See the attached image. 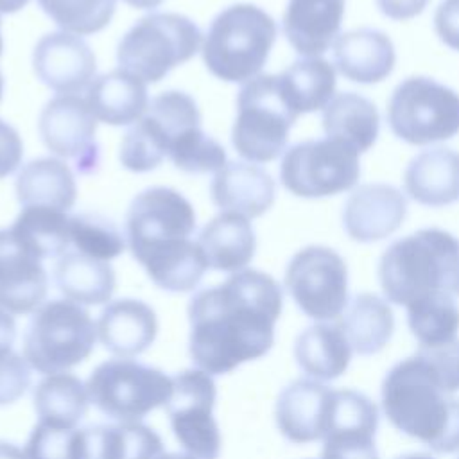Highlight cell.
I'll list each match as a JSON object with an SVG mask.
<instances>
[{"label": "cell", "instance_id": "cell-1", "mask_svg": "<svg viewBox=\"0 0 459 459\" xmlns=\"http://www.w3.org/2000/svg\"><path fill=\"white\" fill-rule=\"evenodd\" d=\"M283 290L267 273L242 269L197 290L188 303V351L208 375H226L264 357L274 344Z\"/></svg>", "mask_w": 459, "mask_h": 459}, {"label": "cell", "instance_id": "cell-2", "mask_svg": "<svg viewBox=\"0 0 459 459\" xmlns=\"http://www.w3.org/2000/svg\"><path fill=\"white\" fill-rule=\"evenodd\" d=\"M459 339L420 346L382 380V409L400 432L437 454L459 452Z\"/></svg>", "mask_w": 459, "mask_h": 459}, {"label": "cell", "instance_id": "cell-3", "mask_svg": "<svg viewBox=\"0 0 459 459\" xmlns=\"http://www.w3.org/2000/svg\"><path fill=\"white\" fill-rule=\"evenodd\" d=\"M195 231V212L186 197L167 186H151L134 195L126 215V237L136 262L169 292L194 290L208 262Z\"/></svg>", "mask_w": 459, "mask_h": 459}, {"label": "cell", "instance_id": "cell-4", "mask_svg": "<svg viewBox=\"0 0 459 459\" xmlns=\"http://www.w3.org/2000/svg\"><path fill=\"white\" fill-rule=\"evenodd\" d=\"M378 280L385 298L402 307L432 292L459 296V238L423 228L394 240L380 256Z\"/></svg>", "mask_w": 459, "mask_h": 459}, {"label": "cell", "instance_id": "cell-5", "mask_svg": "<svg viewBox=\"0 0 459 459\" xmlns=\"http://www.w3.org/2000/svg\"><path fill=\"white\" fill-rule=\"evenodd\" d=\"M276 22L253 4H235L210 23L203 59L206 68L226 82H247L264 68L276 41Z\"/></svg>", "mask_w": 459, "mask_h": 459}, {"label": "cell", "instance_id": "cell-6", "mask_svg": "<svg viewBox=\"0 0 459 459\" xmlns=\"http://www.w3.org/2000/svg\"><path fill=\"white\" fill-rule=\"evenodd\" d=\"M97 323L82 305L70 299L45 301L32 312L23 335V357L43 375L66 373L95 348Z\"/></svg>", "mask_w": 459, "mask_h": 459}, {"label": "cell", "instance_id": "cell-7", "mask_svg": "<svg viewBox=\"0 0 459 459\" xmlns=\"http://www.w3.org/2000/svg\"><path fill=\"white\" fill-rule=\"evenodd\" d=\"M203 36L185 14L152 13L138 20L120 39L117 59L120 68L145 82L161 81L172 68L192 59Z\"/></svg>", "mask_w": 459, "mask_h": 459}, {"label": "cell", "instance_id": "cell-8", "mask_svg": "<svg viewBox=\"0 0 459 459\" xmlns=\"http://www.w3.org/2000/svg\"><path fill=\"white\" fill-rule=\"evenodd\" d=\"M296 118L281 95L278 75L260 74L238 91L231 143L247 161H273L285 151Z\"/></svg>", "mask_w": 459, "mask_h": 459}, {"label": "cell", "instance_id": "cell-9", "mask_svg": "<svg viewBox=\"0 0 459 459\" xmlns=\"http://www.w3.org/2000/svg\"><path fill=\"white\" fill-rule=\"evenodd\" d=\"M90 403L115 421H140L165 407L172 394V377L133 359L100 362L86 380Z\"/></svg>", "mask_w": 459, "mask_h": 459}, {"label": "cell", "instance_id": "cell-10", "mask_svg": "<svg viewBox=\"0 0 459 459\" xmlns=\"http://www.w3.org/2000/svg\"><path fill=\"white\" fill-rule=\"evenodd\" d=\"M391 131L411 145L450 140L459 133V93L430 77H407L387 102Z\"/></svg>", "mask_w": 459, "mask_h": 459}, {"label": "cell", "instance_id": "cell-11", "mask_svg": "<svg viewBox=\"0 0 459 459\" xmlns=\"http://www.w3.org/2000/svg\"><path fill=\"white\" fill-rule=\"evenodd\" d=\"M359 176V152L328 136L289 147L280 163L281 185L308 199L346 192L357 185Z\"/></svg>", "mask_w": 459, "mask_h": 459}, {"label": "cell", "instance_id": "cell-12", "mask_svg": "<svg viewBox=\"0 0 459 459\" xmlns=\"http://www.w3.org/2000/svg\"><path fill=\"white\" fill-rule=\"evenodd\" d=\"M195 126H201L195 100L185 91H163L149 102L143 117L124 134L120 163L131 172H149L169 156L170 143Z\"/></svg>", "mask_w": 459, "mask_h": 459}, {"label": "cell", "instance_id": "cell-13", "mask_svg": "<svg viewBox=\"0 0 459 459\" xmlns=\"http://www.w3.org/2000/svg\"><path fill=\"white\" fill-rule=\"evenodd\" d=\"M285 289L298 308L319 323L337 319L348 307V267L326 246L299 249L285 269Z\"/></svg>", "mask_w": 459, "mask_h": 459}, {"label": "cell", "instance_id": "cell-14", "mask_svg": "<svg viewBox=\"0 0 459 459\" xmlns=\"http://www.w3.org/2000/svg\"><path fill=\"white\" fill-rule=\"evenodd\" d=\"M217 389L212 375L195 368L172 377V394L165 405L176 441L197 459H219L221 430L213 418Z\"/></svg>", "mask_w": 459, "mask_h": 459}, {"label": "cell", "instance_id": "cell-15", "mask_svg": "<svg viewBox=\"0 0 459 459\" xmlns=\"http://www.w3.org/2000/svg\"><path fill=\"white\" fill-rule=\"evenodd\" d=\"M45 147L75 161L79 172H91L99 163L95 142L97 118L86 99L79 95H57L45 104L38 122Z\"/></svg>", "mask_w": 459, "mask_h": 459}, {"label": "cell", "instance_id": "cell-16", "mask_svg": "<svg viewBox=\"0 0 459 459\" xmlns=\"http://www.w3.org/2000/svg\"><path fill=\"white\" fill-rule=\"evenodd\" d=\"M335 389L312 378H298L285 385L274 405L280 434L296 445L325 439L330 430Z\"/></svg>", "mask_w": 459, "mask_h": 459}, {"label": "cell", "instance_id": "cell-17", "mask_svg": "<svg viewBox=\"0 0 459 459\" xmlns=\"http://www.w3.org/2000/svg\"><path fill=\"white\" fill-rule=\"evenodd\" d=\"M32 66L38 79L59 95H75L90 88L97 72L90 45L65 30L45 34L36 43Z\"/></svg>", "mask_w": 459, "mask_h": 459}, {"label": "cell", "instance_id": "cell-18", "mask_svg": "<svg viewBox=\"0 0 459 459\" xmlns=\"http://www.w3.org/2000/svg\"><path fill=\"white\" fill-rule=\"evenodd\" d=\"M48 276L41 258L11 228L0 230V307L11 314H30L43 305Z\"/></svg>", "mask_w": 459, "mask_h": 459}, {"label": "cell", "instance_id": "cell-19", "mask_svg": "<svg viewBox=\"0 0 459 459\" xmlns=\"http://www.w3.org/2000/svg\"><path fill=\"white\" fill-rule=\"evenodd\" d=\"M407 215V197L393 185L357 186L342 206V226L357 242H377L394 233Z\"/></svg>", "mask_w": 459, "mask_h": 459}, {"label": "cell", "instance_id": "cell-20", "mask_svg": "<svg viewBox=\"0 0 459 459\" xmlns=\"http://www.w3.org/2000/svg\"><path fill=\"white\" fill-rule=\"evenodd\" d=\"M158 317L142 299L122 298L108 303L97 319V339L115 357L131 359L154 342Z\"/></svg>", "mask_w": 459, "mask_h": 459}, {"label": "cell", "instance_id": "cell-21", "mask_svg": "<svg viewBox=\"0 0 459 459\" xmlns=\"http://www.w3.org/2000/svg\"><path fill=\"white\" fill-rule=\"evenodd\" d=\"M346 0H289L281 29L290 47L305 56L317 57L339 36Z\"/></svg>", "mask_w": 459, "mask_h": 459}, {"label": "cell", "instance_id": "cell-22", "mask_svg": "<svg viewBox=\"0 0 459 459\" xmlns=\"http://www.w3.org/2000/svg\"><path fill=\"white\" fill-rule=\"evenodd\" d=\"M210 194L221 210L255 219L273 206L276 186L271 174L262 167L230 161L215 172Z\"/></svg>", "mask_w": 459, "mask_h": 459}, {"label": "cell", "instance_id": "cell-23", "mask_svg": "<svg viewBox=\"0 0 459 459\" xmlns=\"http://www.w3.org/2000/svg\"><path fill=\"white\" fill-rule=\"evenodd\" d=\"M335 68L353 82L375 84L394 68L396 54L391 38L378 29H355L333 41Z\"/></svg>", "mask_w": 459, "mask_h": 459}, {"label": "cell", "instance_id": "cell-24", "mask_svg": "<svg viewBox=\"0 0 459 459\" xmlns=\"http://www.w3.org/2000/svg\"><path fill=\"white\" fill-rule=\"evenodd\" d=\"M403 188L411 199L432 208L459 201V152L446 147L421 151L403 172Z\"/></svg>", "mask_w": 459, "mask_h": 459}, {"label": "cell", "instance_id": "cell-25", "mask_svg": "<svg viewBox=\"0 0 459 459\" xmlns=\"http://www.w3.org/2000/svg\"><path fill=\"white\" fill-rule=\"evenodd\" d=\"M86 102L97 120L109 126H127L140 120L147 111V86L140 77L118 68L93 79Z\"/></svg>", "mask_w": 459, "mask_h": 459}, {"label": "cell", "instance_id": "cell-26", "mask_svg": "<svg viewBox=\"0 0 459 459\" xmlns=\"http://www.w3.org/2000/svg\"><path fill=\"white\" fill-rule=\"evenodd\" d=\"M208 267L224 273L246 269L256 249L255 230L247 217L235 212H222L213 217L197 238Z\"/></svg>", "mask_w": 459, "mask_h": 459}, {"label": "cell", "instance_id": "cell-27", "mask_svg": "<svg viewBox=\"0 0 459 459\" xmlns=\"http://www.w3.org/2000/svg\"><path fill=\"white\" fill-rule=\"evenodd\" d=\"M81 430V459H158L163 454L160 434L140 421L93 425Z\"/></svg>", "mask_w": 459, "mask_h": 459}, {"label": "cell", "instance_id": "cell-28", "mask_svg": "<svg viewBox=\"0 0 459 459\" xmlns=\"http://www.w3.org/2000/svg\"><path fill=\"white\" fill-rule=\"evenodd\" d=\"M351 344L339 323H316L294 341V359L312 380H335L350 366Z\"/></svg>", "mask_w": 459, "mask_h": 459}, {"label": "cell", "instance_id": "cell-29", "mask_svg": "<svg viewBox=\"0 0 459 459\" xmlns=\"http://www.w3.org/2000/svg\"><path fill=\"white\" fill-rule=\"evenodd\" d=\"M16 197L23 208L41 206L66 212L77 197L74 172L56 158L32 160L18 172Z\"/></svg>", "mask_w": 459, "mask_h": 459}, {"label": "cell", "instance_id": "cell-30", "mask_svg": "<svg viewBox=\"0 0 459 459\" xmlns=\"http://www.w3.org/2000/svg\"><path fill=\"white\" fill-rule=\"evenodd\" d=\"M321 122L328 138L350 145L359 154L373 147L380 129L377 106L355 91L333 95L323 109Z\"/></svg>", "mask_w": 459, "mask_h": 459}, {"label": "cell", "instance_id": "cell-31", "mask_svg": "<svg viewBox=\"0 0 459 459\" xmlns=\"http://www.w3.org/2000/svg\"><path fill=\"white\" fill-rule=\"evenodd\" d=\"M54 281L59 292L74 303L102 305L113 296L115 271L104 260L66 251L54 265Z\"/></svg>", "mask_w": 459, "mask_h": 459}, {"label": "cell", "instance_id": "cell-32", "mask_svg": "<svg viewBox=\"0 0 459 459\" xmlns=\"http://www.w3.org/2000/svg\"><path fill=\"white\" fill-rule=\"evenodd\" d=\"M280 90L299 117L325 109L335 93V68L321 57H303L278 74Z\"/></svg>", "mask_w": 459, "mask_h": 459}, {"label": "cell", "instance_id": "cell-33", "mask_svg": "<svg viewBox=\"0 0 459 459\" xmlns=\"http://www.w3.org/2000/svg\"><path fill=\"white\" fill-rule=\"evenodd\" d=\"M32 403L39 423L61 429H75L88 412L86 384L72 373L45 375L32 393Z\"/></svg>", "mask_w": 459, "mask_h": 459}, {"label": "cell", "instance_id": "cell-34", "mask_svg": "<svg viewBox=\"0 0 459 459\" xmlns=\"http://www.w3.org/2000/svg\"><path fill=\"white\" fill-rule=\"evenodd\" d=\"M339 325L355 353L375 355L391 341L394 316L385 299L371 292H362L351 299Z\"/></svg>", "mask_w": 459, "mask_h": 459}, {"label": "cell", "instance_id": "cell-35", "mask_svg": "<svg viewBox=\"0 0 459 459\" xmlns=\"http://www.w3.org/2000/svg\"><path fill=\"white\" fill-rule=\"evenodd\" d=\"M11 231L41 260L59 258L70 246V217L63 210L27 206L13 222Z\"/></svg>", "mask_w": 459, "mask_h": 459}, {"label": "cell", "instance_id": "cell-36", "mask_svg": "<svg viewBox=\"0 0 459 459\" xmlns=\"http://www.w3.org/2000/svg\"><path fill=\"white\" fill-rule=\"evenodd\" d=\"M407 323L420 346H439L457 339L459 307L452 294L432 292L409 303Z\"/></svg>", "mask_w": 459, "mask_h": 459}, {"label": "cell", "instance_id": "cell-37", "mask_svg": "<svg viewBox=\"0 0 459 459\" xmlns=\"http://www.w3.org/2000/svg\"><path fill=\"white\" fill-rule=\"evenodd\" d=\"M38 4L65 32L75 36L102 30L117 7V0H38Z\"/></svg>", "mask_w": 459, "mask_h": 459}, {"label": "cell", "instance_id": "cell-38", "mask_svg": "<svg viewBox=\"0 0 459 459\" xmlns=\"http://www.w3.org/2000/svg\"><path fill=\"white\" fill-rule=\"evenodd\" d=\"M70 244L75 246V251L104 262L117 258L126 249L122 231L99 213L70 217Z\"/></svg>", "mask_w": 459, "mask_h": 459}, {"label": "cell", "instance_id": "cell-39", "mask_svg": "<svg viewBox=\"0 0 459 459\" xmlns=\"http://www.w3.org/2000/svg\"><path fill=\"white\" fill-rule=\"evenodd\" d=\"M169 156L172 163L190 174L217 172L226 165L224 147L208 136L201 126L181 133L170 145Z\"/></svg>", "mask_w": 459, "mask_h": 459}, {"label": "cell", "instance_id": "cell-40", "mask_svg": "<svg viewBox=\"0 0 459 459\" xmlns=\"http://www.w3.org/2000/svg\"><path fill=\"white\" fill-rule=\"evenodd\" d=\"M25 454L29 459H81L82 430L38 423L29 434Z\"/></svg>", "mask_w": 459, "mask_h": 459}, {"label": "cell", "instance_id": "cell-41", "mask_svg": "<svg viewBox=\"0 0 459 459\" xmlns=\"http://www.w3.org/2000/svg\"><path fill=\"white\" fill-rule=\"evenodd\" d=\"M373 430L333 429L323 439L321 459H380Z\"/></svg>", "mask_w": 459, "mask_h": 459}, {"label": "cell", "instance_id": "cell-42", "mask_svg": "<svg viewBox=\"0 0 459 459\" xmlns=\"http://www.w3.org/2000/svg\"><path fill=\"white\" fill-rule=\"evenodd\" d=\"M30 387V366L14 351L0 357V405L20 400Z\"/></svg>", "mask_w": 459, "mask_h": 459}, {"label": "cell", "instance_id": "cell-43", "mask_svg": "<svg viewBox=\"0 0 459 459\" xmlns=\"http://www.w3.org/2000/svg\"><path fill=\"white\" fill-rule=\"evenodd\" d=\"M434 30L446 47L459 52V0H443L437 5Z\"/></svg>", "mask_w": 459, "mask_h": 459}, {"label": "cell", "instance_id": "cell-44", "mask_svg": "<svg viewBox=\"0 0 459 459\" xmlns=\"http://www.w3.org/2000/svg\"><path fill=\"white\" fill-rule=\"evenodd\" d=\"M23 156V143L18 131L0 120V178L14 172Z\"/></svg>", "mask_w": 459, "mask_h": 459}, {"label": "cell", "instance_id": "cell-45", "mask_svg": "<svg viewBox=\"0 0 459 459\" xmlns=\"http://www.w3.org/2000/svg\"><path fill=\"white\" fill-rule=\"evenodd\" d=\"M378 11L391 20H411L423 13L429 0H375Z\"/></svg>", "mask_w": 459, "mask_h": 459}, {"label": "cell", "instance_id": "cell-46", "mask_svg": "<svg viewBox=\"0 0 459 459\" xmlns=\"http://www.w3.org/2000/svg\"><path fill=\"white\" fill-rule=\"evenodd\" d=\"M16 341V323L11 312L0 307V357L13 351V344Z\"/></svg>", "mask_w": 459, "mask_h": 459}, {"label": "cell", "instance_id": "cell-47", "mask_svg": "<svg viewBox=\"0 0 459 459\" xmlns=\"http://www.w3.org/2000/svg\"><path fill=\"white\" fill-rule=\"evenodd\" d=\"M0 459H29L25 448H20L14 443L0 441Z\"/></svg>", "mask_w": 459, "mask_h": 459}, {"label": "cell", "instance_id": "cell-48", "mask_svg": "<svg viewBox=\"0 0 459 459\" xmlns=\"http://www.w3.org/2000/svg\"><path fill=\"white\" fill-rule=\"evenodd\" d=\"M29 0H0V13H16L25 7Z\"/></svg>", "mask_w": 459, "mask_h": 459}, {"label": "cell", "instance_id": "cell-49", "mask_svg": "<svg viewBox=\"0 0 459 459\" xmlns=\"http://www.w3.org/2000/svg\"><path fill=\"white\" fill-rule=\"evenodd\" d=\"M126 4H129L131 7H136V9H154L158 7L163 0H124Z\"/></svg>", "mask_w": 459, "mask_h": 459}, {"label": "cell", "instance_id": "cell-50", "mask_svg": "<svg viewBox=\"0 0 459 459\" xmlns=\"http://www.w3.org/2000/svg\"><path fill=\"white\" fill-rule=\"evenodd\" d=\"M158 459H197L190 454H179V452H163Z\"/></svg>", "mask_w": 459, "mask_h": 459}, {"label": "cell", "instance_id": "cell-51", "mask_svg": "<svg viewBox=\"0 0 459 459\" xmlns=\"http://www.w3.org/2000/svg\"><path fill=\"white\" fill-rule=\"evenodd\" d=\"M396 459H434L432 455L429 454H423V452H416V454H405V455H400Z\"/></svg>", "mask_w": 459, "mask_h": 459}, {"label": "cell", "instance_id": "cell-52", "mask_svg": "<svg viewBox=\"0 0 459 459\" xmlns=\"http://www.w3.org/2000/svg\"><path fill=\"white\" fill-rule=\"evenodd\" d=\"M2 93H4V79H2V74H0V100H2Z\"/></svg>", "mask_w": 459, "mask_h": 459}, {"label": "cell", "instance_id": "cell-53", "mask_svg": "<svg viewBox=\"0 0 459 459\" xmlns=\"http://www.w3.org/2000/svg\"><path fill=\"white\" fill-rule=\"evenodd\" d=\"M2 48H4V41H2V34H0V54H2Z\"/></svg>", "mask_w": 459, "mask_h": 459}]
</instances>
